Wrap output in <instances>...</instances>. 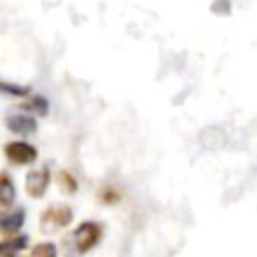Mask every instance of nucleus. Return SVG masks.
Returning a JSON list of instances; mask_svg holds the SVG:
<instances>
[{
	"instance_id": "39448f33",
	"label": "nucleus",
	"mask_w": 257,
	"mask_h": 257,
	"mask_svg": "<svg viewBox=\"0 0 257 257\" xmlns=\"http://www.w3.org/2000/svg\"><path fill=\"white\" fill-rule=\"evenodd\" d=\"M70 219H72V211H70L68 207H54V209H50V211L42 217L44 223H50V225H54V227L68 225Z\"/></svg>"
},
{
	"instance_id": "1a4fd4ad",
	"label": "nucleus",
	"mask_w": 257,
	"mask_h": 257,
	"mask_svg": "<svg viewBox=\"0 0 257 257\" xmlns=\"http://www.w3.org/2000/svg\"><path fill=\"white\" fill-rule=\"evenodd\" d=\"M24 108H28V110H32V112H36V114H46V110H48V102L44 100V96H32L26 104H22Z\"/></svg>"
},
{
	"instance_id": "423d86ee",
	"label": "nucleus",
	"mask_w": 257,
	"mask_h": 257,
	"mask_svg": "<svg viewBox=\"0 0 257 257\" xmlns=\"http://www.w3.org/2000/svg\"><path fill=\"white\" fill-rule=\"evenodd\" d=\"M22 223H24V211H22V209H16V211H12L10 215H4L2 221H0L4 233H14V231H18V229L22 227Z\"/></svg>"
},
{
	"instance_id": "6e6552de",
	"label": "nucleus",
	"mask_w": 257,
	"mask_h": 257,
	"mask_svg": "<svg viewBox=\"0 0 257 257\" xmlns=\"http://www.w3.org/2000/svg\"><path fill=\"white\" fill-rule=\"evenodd\" d=\"M14 199V185L10 183V179L6 175H2V187H0V207L8 209L10 203Z\"/></svg>"
},
{
	"instance_id": "9b49d317",
	"label": "nucleus",
	"mask_w": 257,
	"mask_h": 257,
	"mask_svg": "<svg viewBox=\"0 0 257 257\" xmlns=\"http://www.w3.org/2000/svg\"><path fill=\"white\" fill-rule=\"evenodd\" d=\"M2 90L4 92H12V94H26L28 92L26 86H10L8 82H2Z\"/></svg>"
},
{
	"instance_id": "0eeeda50",
	"label": "nucleus",
	"mask_w": 257,
	"mask_h": 257,
	"mask_svg": "<svg viewBox=\"0 0 257 257\" xmlns=\"http://www.w3.org/2000/svg\"><path fill=\"white\" fill-rule=\"evenodd\" d=\"M26 241L28 239L24 235L16 237V239H10V241H4L2 243V257H16V253L26 247Z\"/></svg>"
},
{
	"instance_id": "f257e3e1",
	"label": "nucleus",
	"mask_w": 257,
	"mask_h": 257,
	"mask_svg": "<svg viewBox=\"0 0 257 257\" xmlns=\"http://www.w3.org/2000/svg\"><path fill=\"white\" fill-rule=\"evenodd\" d=\"M98 235H100V227L96 223H82L70 235V243L74 245L76 253H86L88 249H92L96 245Z\"/></svg>"
},
{
	"instance_id": "f03ea898",
	"label": "nucleus",
	"mask_w": 257,
	"mask_h": 257,
	"mask_svg": "<svg viewBox=\"0 0 257 257\" xmlns=\"http://www.w3.org/2000/svg\"><path fill=\"white\" fill-rule=\"evenodd\" d=\"M6 157L12 161V163H18V165H28L36 159V149L24 141H14V143H8L6 149H4Z\"/></svg>"
},
{
	"instance_id": "9d476101",
	"label": "nucleus",
	"mask_w": 257,
	"mask_h": 257,
	"mask_svg": "<svg viewBox=\"0 0 257 257\" xmlns=\"http://www.w3.org/2000/svg\"><path fill=\"white\" fill-rule=\"evenodd\" d=\"M32 257H56V247L52 243H38L32 249Z\"/></svg>"
},
{
	"instance_id": "7ed1b4c3",
	"label": "nucleus",
	"mask_w": 257,
	"mask_h": 257,
	"mask_svg": "<svg viewBox=\"0 0 257 257\" xmlns=\"http://www.w3.org/2000/svg\"><path fill=\"white\" fill-rule=\"evenodd\" d=\"M50 183V173L46 167H40L32 173H28V179H26V189H28V195L30 197H42L46 187Z\"/></svg>"
},
{
	"instance_id": "20e7f679",
	"label": "nucleus",
	"mask_w": 257,
	"mask_h": 257,
	"mask_svg": "<svg viewBox=\"0 0 257 257\" xmlns=\"http://www.w3.org/2000/svg\"><path fill=\"white\" fill-rule=\"evenodd\" d=\"M6 126L18 135H30L36 131V120L28 114H10L6 118Z\"/></svg>"
}]
</instances>
